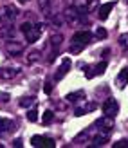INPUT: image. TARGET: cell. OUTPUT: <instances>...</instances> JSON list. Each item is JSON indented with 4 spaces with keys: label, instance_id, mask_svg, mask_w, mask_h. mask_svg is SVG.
Returning a JSON list of instances; mask_svg holds the SVG:
<instances>
[{
    "label": "cell",
    "instance_id": "6da1fadb",
    "mask_svg": "<svg viewBox=\"0 0 128 148\" xmlns=\"http://www.w3.org/2000/svg\"><path fill=\"white\" fill-rule=\"evenodd\" d=\"M72 43H71V47H69V51L72 54H76V53H81L90 42H92V33L90 31H78L76 34L72 36V40H71Z\"/></svg>",
    "mask_w": 128,
    "mask_h": 148
},
{
    "label": "cell",
    "instance_id": "7a4b0ae2",
    "mask_svg": "<svg viewBox=\"0 0 128 148\" xmlns=\"http://www.w3.org/2000/svg\"><path fill=\"white\" fill-rule=\"evenodd\" d=\"M62 42H63V36L62 34H54V36H51V40H49V47H51V53L47 56V62L52 63L56 60V56H58V51H60V45H62Z\"/></svg>",
    "mask_w": 128,
    "mask_h": 148
},
{
    "label": "cell",
    "instance_id": "3957f363",
    "mask_svg": "<svg viewBox=\"0 0 128 148\" xmlns=\"http://www.w3.org/2000/svg\"><path fill=\"white\" fill-rule=\"evenodd\" d=\"M112 127H114V117H110V116H103L99 119H96V123H94L96 132H107V134H110Z\"/></svg>",
    "mask_w": 128,
    "mask_h": 148
},
{
    "label": "cell",
    "instance_id": "277c9868",
    "mask_svg": "<svg viewBox=\"0 0 128 148\" xmlns=\"http://www.w3.org/2000/svg\"><path fill=\"white\" fill-rule=\"evenodd\" d=\"M31 145L34 148H54L56 146V143L51 137H45V136H33Z\"/></svg>",
    "mask_w": 128,
    "mask_h": 148
},
{
    "label": "cell",
    "instance_id": "5b68a950",
    "mask_svg": "<svg viewBox=\"0 0 128 148\" xmlns=\"http://www.w3.org/2000/svg\"><path fill=\"white\" fill-rule=\"evenodd\" d=\"M16 130V123L13 119H7V117H0V137L9 136Z\"/></svg>",
    "mask_w": 128,
    "mask_h": 148
},
{
    "label": "cell",
    "instance_id": "8992f818",
    "mask_svg": "<svg viewBox=\"0 0 128 148\" xmlns=\"http://www.w3.org/2000/svg\"><path fill=\"white\" fill-rule=\"evenodd\" d=\"M119 112V103L114 98H108L107 101L103 103V114L105 116H110V117H116Z\"/></svg>",
    "mask_w": 128,
    "mask_h": 148
},
{
    "label": "cell",
    "instance_id": "52a82bcc",
    "mask_svg": "<svg viewBox=\"0 0 128 148\" xmlns=\"http://www.w3.org/2000/svg\"><path fill=\"white\" fill-rule=\"evenodd\" d=\"M22 51H24V43H20L16 42L14 38L11 40H5V53L9 54V56H18Z\"/></svg>",
    "mask_w": 128,
    "mask_h": 148
},
{
    "label": "cell",
    "instance_id": "ba28073f",
    "mask_svg": "<svg viewBox=\"0 0 128 148\" xmlns=\"http://www.w3.org/2000/svg\"><path fill=\"white\" fill-rule=\"evenodd\" d=\"M25 34V40L29 43H34V42H38L40 40V34H42V25L40 24H36V25H31L27 29V31L24 33Z\"/></svg>",
    "mask_w": 128,
    "mask_h": 148
},
{
    "label": "cell",
    "instance_id": "9c48e42d",
    "mask_svg": "<svg viewBox=\"0 0 128 148\" xmlns=\"http://www.w3.org/2000/svg\"><path fill=\"white\" fill-rule=\"evenodd\" d=\"M96 132V128L94 127H88V128H85L81 134H78L76 136V139H74V143L76 145H85V143H90L92 141V134Z\"/></svg>",
    "mask_w": 128,
    "mask_h": 148
},
{
    "label": "cell",
    "instance_id": "30bf717a",
    "mask_svg": "<svg viewBox=\"0 0 128 148\" xmlns=\"http://www.w3.org/2000/svg\"><path fill=\"white\" fill-rule=\"evenodd\" d=\"M2 16H4L7 22L16 20V18H18V11H16V7H14V5H5L4 9H2Z\"/></svg>",
    "mask_w": 128,
    "mask_h": 148
},
{
    "label": "cell",
    "instance_id": "8fae6325",
    "mask_svg": "<svg viewBox=\"0 0 128 148\" xmlns=\"http://www.w3.org/2000/svg\"><path fill=\"white\" fill-rule=\"evenodd\" d=\"M114 5H116V2H107V4H103V5L99 7V11H97V16H99V20H107L108 14L112 13V9H114Z\"/></svg>",
    "mask_w": 128,
    "mask_h": 148
},
{
    "label": "cell",
    "instance_id": "7c38bea8",
    "mask_svg": "<svg viewBox=\"0 0 128 148\" xmlns=\"http://www.w3.org/2000/svg\"><path fill=\"white\" fill-rule=\"evenodd\" d=\"M69 69H71V60H69V58H65V60L62 62V65H60L58 72L54 74V79H56V81H60V79H62L67 72H69Z\"/></svg>",
    "mask_w": 128,
    "mask_h": 148
},
{
    "label": "cell",
    "instance_id": "4fadbf2b",
    "mask_svg": "<svg viewBox=\"0 0 128 148\" xmlns=\"http://www.w3.org/2000/svg\"><path fill=\"white\" fill-rule=\"evenodd\" d=\"M97 108V103H94V101H88V103H85L83 107H79V108H76V116H85V114H88V112H94V110Z\"/></svg>",
    "mask_w": 128,
    "mask_h": 148
},
{
    "label": "cell",
    "instance_id": "5bb4252c",
    "mask_svg": "<svg viewBox=\"0 0 128 148\" xmlns=\"http://www.w3.org/2000/svg\"><path fill=\"white\" fill-rule=\"evenodd\" d=\"M108 136H110V134H107V132H99L96 137H92L90 145H92V146H103L105 143L108 141Z\"/></svg>",
    "mask_w": 128,
    "mask_h": 148
},
{
    "label": "cell",
    "instance_id": "9a60e30c",
    "mask_svg": "<svg viewBox=\"0 0 128 148\" xmlns=\"http://www.w3.org/2000/svg\"><path fill=\"white\" fill-rule=\"evenodd\" d=\"M128 85V67L121 69V72L117 74V87L119 88H125Z\"/></svg>",
    "mask_w": 128,
    "mask_h": 148
},
{
    "label": "cell",
    "instance_id": "2e32d148",
    "mask_svg": "<svg viewBox=\"0 0 128 148\" xmlns=\"http://www.w3.org/2000/svg\"><path fill=\"white\" fill-rule=\"evenodd\" d=\"M18 74L16 69H0V79H13Z\"/></svg>",
    "mask_w": 128,
    "mask_h": 148
},
{
    "label": "cell",
    "instance_id": "e0dca14e",
    "mask_svg": "<svg viewBox=\"0 0 128 148\" xmlns=\"http://www.w3.org/2000/svg\"><path fill=\"white\" fill-rule=\"evenodd\" d=\"M34 101H36L34 96H24V98L18 101V105H20L22 108H29V107H33V105H34Z\"/></svg>",
    "mask_w": 128,
    "mask_h": 148
},
{
    "label": "cell",
    "instance_id": "ac0fdd59",
    "mask_svg": "<svg viewBox=\"0 0 128 148\" xmlns=\"http://www.w3.org/2000/svg\"><path fill=\"white\" fill-rule=\"evenodd\" d=\"M85 98V92L83 90H78V92H71V94H67V101H71V103H76V101H81Z\"/></svg>",
    "mask_w": 128,
    "mask_h": 148
},
{
    "label": "cell",
    "instance_id": "d6986e66",
    "mask_svg": "<svg viewBox=\"0 0 128 148\" xmlns=\"http://www.w3.org/2000/svg\"><path fill=\"white\" fill-rule=\"evenodd\" d=\"M14 34H16V29H14L13 25L2 27V36H4L5 40H11V38H14Z\"/></svg>",
    "mask_w": 128,
    "mask_h": 148
},
{
    "label": "cell",
    "instance_id": "ffe728a7",
    "mask_svg": "<svg viewBox=\"0 0 128 148\" xmlns=\"http://www.w3.org/2000/svg\"><path fill=\"white\" fill-rule=\"evenodd\" d=\"M40 54H42V53H40L38 49L31 51V53L27 54V63H34V62H36V60H38V58H40Z\"/></svg>",
    "mask_w": 128,
    "mask_h": 148
},
{
    "label": "cell",
    "instance_id": "44dd1931",
    "mask_svg": "<svg viewBox=\"0 0 128 148\" xmlns=\"http://www.w3.org/2000/svg\"><path fill=\"white\" fill-rule=\"evenodd\" d=\"M105 71H107V62H99L94 67V74H96V76H97V74H103Z\"/></svg>",
    "mask_w": 128,
    "mask_h": 148
},
{
    "label": "cell",
    "instance_id": "7402d4cb",
    "mask_svg": "<svg viewBox=\"0 0 128 148\" xmlns=\"http://www.w3.org/2000/svg\"><path fill=\"white\" fill-rule=\"evenodd\" d=\"M27 121H31V123H36L38 121V112H36V108H31L27 112Z\"/></svg>",
    "mask_w": 128,
    "mask_h": 148
},
{
    "label": "cell",
    "instance_id": "603a6c76",
    "mask_svg": "<svg viewBox=\"0 0 128 148\" xmlns=\"http://www.w3.org/2000/svg\"><path fill=\"white\" fill-rule=\"evenodd\" d=\"M38 5H40V9L43 13H49V9H51V0H38Z\"/></svg>",
    "mask_w": 128,
    "mask_h": 148
},
{
    "label": "cell",
    "instance_id": "cb8c5ba5",
    "mask_svg": "<svg viewBox=\"0 0 128 148\" xmlns=\"http://www.w3.org/2000/svg\"><path fill=\"white\" fill-rule=\"evenodd\" d=\"M52 119H54V114H52L51 110H47V112L43 114V117H42V123H43V125H49Z\"/></svg>",
    "mask_w": 128,
    "mask_h": 148
},
{
    "label": "cell",
    "instance_id": "d4e9b609",
    "mask_svg": "<svg viewBox=\"0 0 128 148\" xmlns=\"http://www.w3.org/2000/svg\"><path fill=\"white\" fill-rule=\"evenodd\" d=\"M72 5L78 7V9H87V7H88V2H87V0H74Z\"/></svg>",
    "mask_w": 128,
    "mask_h": 148
},
{
    "label": "cell",
    "instance_id": "484cf974",
    "mask_svg": "<svg viewBox=\"0 0 128 148\" xmlns=\"http://www.w3.org/2000/svg\"><path fill=\"white\" fill-rule=\"evenodd\" d=\"M107 34H108V33H107V29H105V27H97V29H96V36H97V38L103 40V38H107Z\"/></svg>",
    "mask_w": 128,
    "mask_h": 148
},
{
    "label": "cell",
    "instance_id": "4316f807",
    "mask_svg": "<svg viewBox=\"0 0 128 148\" xmlns=\"http://www.w3.org/2000/svg\"><path fill=\"white\" fill-rule=\"evenodd\" d=\"M43 92H45V94H51V92H52V83H51V81H45V85H43Z\"/></svg>",
    "mask_w": 128,
    "mask_h": 148
},
{
    "label": "cell",
    "instance_id": "83f0119b",
    "mask_svg": "<svg viewBox=\"0 0 128 148\" xmlns=\"http://www.w3.org/2000/svg\"><path fill=\"white\" fill-rule=\"evenodd\" d=\"M125 146H128V141H125V139H121V141L114 143V148H125Z\"/></svg>",
    "mask_w": 128,
    "mask_h": 148
},
{
    "label": "cell",
    "instance_id": "f1b7e54d",
    "mask_svg": "<svg viewBox=\"0 0 128 148\" xmlns=\"http://www.w3.org/2000/svg\"><path fill=\"white\" fill-rule=\"evenodd\" d=\"M9 101V94L7 92H0V103H7Z\"/></svg>",
    "mask_w": 128,
    "mask_h": 148
},
{
    "label": "cell",
    "instance_id": "f546056e",
    "mask_svg": "<svg viewBox=\"0 0 128 148\" xmlns=\"http://www.w3.org/2000/svg\"><path fill=\"white\" fill-rule=\"evenodd\" d=\"M13 146H14V148H18V146L22 148V139H14V141H13Z\"/></svg>",
    "mask_w": 128,
    "mask_h": 148
},
{
    "label": "cell",
    "instance_id": "4dcf8cb0",
    "mask_svg": "<svg viewBox=\"0 0 128 148\" xmlns=\"http://www.w3.org/2000/svg\"><path fill=\"white\" fill-rule=\"evenodd\" d=\"M16 2H20V4H29L31 0H16Z\"/></svg>",
    "mask_w": 128,
    "mask_h": 148
},
{
    "label": "cell",
    "instance_id": "1f68e13d",
    "mask_svg": "<svg viewBox=\"0 0 128 148\" xmlns=\"http://www.w3.org/2000/svg\"><path fill=\"white\" fill-rule=\"evenodd\" d=\"M125 2H128V0H125Z\"/></svg>",
    "mask_w": 128,
    "mask_h": 148
}]
</instances>
